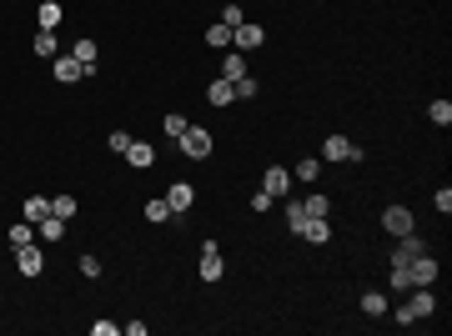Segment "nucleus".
I'll list each match as a JSON object with an SVG mask.
<instances>
[{
    "label": "nucleus",
    "mask_w": 452,
    "mask_h": 336,
    "mask_svg": "<svg viewBox=\"0 0 452 336\" xmlns=\"http://www.w3.org/2000/svg\"><path fill=\"white\" fill-rule=\"evenodd\" d=\"M30 241H35V226H30V221H26V216H21V221H16V226H11V246L21 251V246H30Z\"/></svg>",
    "instance_id": "obj_23"
},
{
    "label": "nucleus",
    "mask_w": 452,
    "mask_h": 336,
    "mask_svg": "<svg viewBox=\"0 0 452 336\" xmlns=\"http://www.w3.org/2000/svg\"><path fill=\"white\" fill-rule=\"evenodd\" d=\"M35 226H40V236H45V241H61V236H66V221L55 216V211H50L45 221H35Z\"/></svg>",
    "instance_id": "obj_21"
},
{
    "label": "nucleus",
    "mask_w": 452,
    "mask_h": 336,
    "mask_svg": "<svg viewBox=\"0 0 452 336\" xmlns=\"http://www.w3.org/2000/svg\"><path fill=\"white\" fill-rule=\"evenodd\" d=\"M317 176H322V161H317V156H302V161H297V171H292V181H307V186H312Z\"/></svg>",
    "instance_id": "obj_18"
},
{
    "label": "nucleus",
    "mask_w": 452,
    "mask_h": 336,
    "mask_svg": "<svg viewBox=\"0 0 452 336\" xmlns=\"http://www.w3.org/2000/svg\"><path fill=\"white\" fill-rule=\"evenodd\" d=\"M261 191L276 196V201H287V191H292V171H287V166H266V171H261Z\"/></svg>",
    "instance_id": "obj_3"
},
{
    "label": "nucleus",
    "mask_w": 452,
    "mask_h": 336,
    "mask_svg": "<svg viewBox=\"0 0 452 336\" xmlns=\"http://www.w3.org/2000/svg\"><path fill=\"white\" fill-rule=\"evenodd\" d=\"M126 166H136V171H151V166H156V146H151V141H131Z\"/></svg>",
    "instance_id": "obj_10"
},
{
    "label": "nucleus",
    "mask_w": 452,
    "mask_h": 336,
    "mask_svg": "<svg viewBox=\"0 0 452 336\" xmlns=\"http://www.w3.org/2000/svg\"><path fill=\"white\" fill-rule=\"evenodd\" d=\"M146 221H156V226H161V221H176V216H171V206H166V196L146 201Z\"/></svg>",
    "instance_id": "obj_25"
},
{
    "label": "nucleus",
    "mask_w": 452,
    "mask_h": 336,
    "mask_svg": "<svg viewBox=\"0 0 452 336\" xmlns=\"http://www.w3.org/2000/svg\"><path fill=\"white\" fill-rule=\"evenodd\" d=\"M427 121L447 131V126H452V100H432V105H427Z\"/></svg>",
    "instance_id": "obj_20"
},
{
    "label": "nucleus",
    "mask_w": 452,
    "mask_h": 336,
    "mask_svg": "<svg viewBox=\"0 0 452 336\" xmlns=\"http://www.w3.org/2000/svg\"><path fill=\"white\" fill-rule=\"evenodd\" d=\"M397 241H402V246H397V251H392V266H407L412 256H422V251H427L417 231H407V236H397Z\"/></svg>",
    "instance_id": "obj_11"
},
{
    "label": "nucleus",
    "mask_w": 452,
    "mask_h": 336,
    "mask_svg": "<svg viewBox=\"0 0 452 336\" xmlns=\"http://www.w3.org/2000/svg\"><path fill=\"white\" fill-rule=\"evenodd\" d=\"M81 276H101V256H81Z\"/></svg>",
    "instance_id": "obj_36"
},
{
    "label": "nucleus",
    "mask_w": 452,
    "mask_h": 336,
    "mask_svg": "<svg viewBox=\"0 0 452 336\" xmlns=\"http://www.w3.org/2000/svg\"><path fill=\"white\" fill-rule=\"evenodd\" d=\"M221 25L237 30V25H242V6H226V11H221Z\"/></svg>",
    "instance_id": "obj_33"
},
{
    "label": "nucleus",
    "mask_w": 452,
    "mask_h": 336,
    "mask_svg": "<svg viewBox=\"0 0 452 336\" xmlns=\"http://www.w3.org/2000/svg\"><path fill=\"white\" fill-rule=\"evenodd\" d=\"M247 76V61H242V50H226V61H221V81H237Z\"/></svg>",
    "instance_id": "obj_19"
},
{
    "label": "nucleus",
    "mask_w": 452,
    "mask_h": 336,
    "mask_svg": "<svg viewBox=\"0 0 452 336\" xmlns=\"http://www.w3.org/2000/svg\"><path fill=\"white\" fill-rule=\"evenodd\" d=\"M191 201H196L191 181H171V191H166V206H171V216H186V211H191Z\"/></svg>",
    "instance_id": "obj_8"
},
{
    "label": "nucleus",
    "mask_w": 452,
    "mask_h": 336,
    "mask_svg": "<svg viewBox=\"0 0 452 336\" xmlns=\"http://www.w3.org/2000/svg\"><path fill=\"white\" fill-rule=\"evenodd\" d=\"M221 276H226L221 246H216V241H201V282H221Z\"/></svg>",
    "instance_id": "obj_6"
},
{
    "label": "nucleus",
    "mask_w": 452,
    "mask_h": 336,
    "mask_svg": "<svg viewBox=\"0 0 452 336\" xmlns=\"http://www.w3.org/2000/svg\"><path fill=\"white\" fill-rule=\"evenodd\" d=\"M50 71H55V81H61V86H76V81H91V71L76 61V55H55V61H50Z\"/></svg>",
    "instance_id": "obj_4"
},
{
    "label": "nucleus",
    "mask_w": 452,
    "mask_h": 336,
    "mask_svg": "<svg viewBox=\"0 0 452 336\" xmlns=\"http://www.w3.org/2000/svg\"><path fill=\"white\" fill-rule=\"evenodd\" d=\"M407 282H412V286H432V282H437V261H432L427 251L407 261Z\"/></svg>",
    "instance_id": "obj_7"
},
{
    "label": "nucleus",
    "mask_w": 452,
    "mask_h": 336,
    "mask_svg": "<svg viewBox=\"0 0 452 336\" xmlns=\"http://www.w3.org/2000/svg\"><path fill=\"white\" fill-rule=\"evenodd\" d=\"M271 206H276V196H266V191L252 196V211H271Z\"/></svg>",
    "instance_id": "obj_34"
},
{
    "label": "nucleus",
    "mask_w": 452,
    "mask_h": 336,
    "mask_svg": "<svg viewBox=\"0 0 452 336\" xmlns=\"http://www.w3.org/2000/svg\"><path fill=\"white\" fill-rule=\"evenodd\" d=\"M186 126H191L186 116H166V121H161V131L171 136V141H181V131H186Z\"/></svg>",
    "instance_id": "obj_29"
},
{
    "label": "nucleus",
    "mask_w": 452,
    "mask_h": 336,
    "mask_svg": "<svg viewBox=\"0 0 452 336\" xmlns=\"http://www.w3.org/2000/svg\"><path fill=\"white\" fill-rule=\"evenodd\" d=\"M206 45H216V50H232V30H226V25L216 21V25L206 30Z\"/></svg>",
    "instance_id": "obj_27"
},
{
    "label": "nucleus",
    "mask_w": 452,
    "mask_h": 336,
    "mask_svg": "<svg viewBox=\"0 0 452 336\" xmlns=\"http://www.w3.org/2000/svg\"><path fill=\"white\" fill-rule=\"evenodd\" d=\"M50 211L61 216V221H71V216L81 211V201H76V196H50Z\"/></svg>",
    "instance_id": "obj_24"
},
{
    "label": "nucleus",
    "mask_w": 452,
    "mask_h": 336,
    "mask_svg": "<svg viewBox=\"0 0 452 336\" xmlns=\"http://www.w3.org/2000/svg\"><path fill=\"white\" fill-rule=\"evenodd\" d=\"M382 231H387V236H407V231H417V216H412L407 206H387V211H382Z\"/></svg>",
    "instance_id": "obj_2"
},
{
    "label": "nucleus",
    "mask_w": 452,
    "mask_h": 336,
    "mask_svg": "<svg viewBox=\"0 0 452 336\" xmlns=\"http://www.w3.org/2000/svg\"><path fill=\"white\" fill-rule=\"evenodd\" d=\"M362 311L367 316H387V296L382 291H362Z\"/></svg>",
    "instance_id": "obj_26"
},
{
    "label": "nucleus",
    "mask_w": 452,
    "mask_h": 336,
    "mask_svg": "<svg viewBox=\"0 0 452 336\" xmlns=\"http://www.w3.org/2000/svg\"><path fill=\"white\" fill-rule=\"evenodd\" d=\"M432 206H437V211H442V216H447V211H452V191H447V186H442V191H437V196H432Z\"/></svg>",
    "instance_id": "obj_35"
},
{
    "label": "nucleus",
    "mask_w": 452,
    "mask_h": 336,
    "mask_svg": "<svg viewBox=\"0 0 452 336\" xmlns=\"http://www.w3.org/2000/svg\"><path fill=\"white\" fill-rule=\"evenodd\" d=\"M71 55H76V61L96 76V40H76V45H71Z\"/></svg>",
    "instance_id": "obj_22"
},
{
    "label": "nucleus",
    "mask_w": 452,
    "mask_h": 336,
    "mask_svg": "<svg viewBox=\"0 0 452 336\" xmlns=\"http://www.w3.org/2000/svg\"><path fill=\"white\" fill-rule=\"evenodd\" d=\"M302 206H307V216H327V211H332V201H327L322 191H317V196H307Z\"/></svg>",
    "instance_id": "obj_31"
},
{
    "label": "nucleus",
    "mask_w": 452,
    "mask_h": 336,
    "mask_svg": "<svg viewBox=\"0 0 452 336\" xmlns=\"http://www.w3.org/2000/svg\"><path fill=\"white\" fill-rule=\"evenodd\" d=\"M232 91H237L242 100H252V95H256V76H252V71H247V76H237V81H232Z\"/></svg>",
    "instance_id": "obj_28"
},
{
    "label": "nucleus",
    "mask_w": 452,
    "mask_h": 336,
    "mask_svg": "<svg viewBox=\"0 0 452 336\" xmlns=\"http://www.w3.org/2000/svg\"><path fill=\"white\" fill-rule=\"evenodd\" d=\"M30 50L40 55V61H55V55H61V35H55V30H35Z\"/></svg>",
    "instance_id": "obj_12"
},
{
    "label": "nucleus",
    "mask_w": 452,
    "mask_h": 336,
    "mask_svg": "<svg viewBox=\"0 0 452 336\" xmlns=\"http://www.w3.org/2000/svg\"><path fill=\"white\" fill-rule=\"evenodd\" d=\"M256 45H266V30H261L256 21H242V25L232 30V50H242V55H247V50H256Z\"/></svg>",
    "instance_id": "obj_5"
},
{
    "label": "nucleus",
    "mask_w": 452,
    "mask_h": 336,
    "mask_svg": "<svg viewBox=\"0 0 452 336\" xmlns=\"http://www.w3.org/2000/svg\"><path fill=\"white\" fill-rule=\"evenodd\" d=\"M206 100H211V105H232V100H237L232 81H211V86H206Z\"/></svg>",
    "instance_id": "obj_17"
},
{
    "label": "nucleus",
    "mask_w": 452,
    "mask_h": 336,
    "mask_svg": "<svg viewBox=\"0 0 452 336\" xmlns=\"http://www.w3.org/2000/svg\"><path fill=\"white\" fill-rule=\"evenodd\" d=\"M407 291H412V301H407V311H412V321H422V316H432V306H437V301H432V291H427V286H407Z\"/></svg>",
    "instance_id": "obj_13"
},
{
    "label": "nucleus",
    "mask_w": 452,
    "mask_h": 336,
    "mask_svg": "<svg viewBox=\"0 0 452 336\" xmlns=\"http://www.w3.org/2000/svg\"><path fill=\"white\" fill-rule=\"evenodd\" d=\"M21 216L30 221V226H35V221H45V216H50V196H30V201L21 206Z\"/></svg>",
    "instance_id": "obj_16"
},
{
    "label": "nucleus",
    "mask_w": 452,
    "mask_h": 336,
    "mask_svg": "<svg viewBox=\"0 0 452 336\" xmlns=\"http://www.w3.org/2000/svg\"><path fill=\"white\" fill-rule=\"evenodd\" d=\"M131 141H136L131 131H111V151H116V156H126V151H131Z\"/></svg>",
    "instance_id": "obj_32"
},
{
    "label": "nucleus",
    "mask_w": 452,
    "mask_h": 336,
    "mask_svg": "<svg viewBox=\"0 0 452 336\" xmlns=\"http://www.w3.org/2000/svg\"><path fill=\"white\" fill-rule=\"evenodd\" d=\"M16 266H21V276H40V271H45L40 246H35V241H30V246H21V251H16Z\"/></svg>",
    "instance_id": "obj_9"
},
{
    "label": "nucleus",
    "mask_w": 452,
    "mask_h": 336,
    "mask_svg": "<svg viewBox=\"0 0 452 336\" xmlns=\"http://www.w3.org/2000/svg\"><path fill=\"white\" fill-rule=\"evenodd\" d=\"M176 146H181V156H191V161H206V156H211V131H206V126H186Z\"/></svg>",
    "instance_id": "obj_1"
},
{
    "label": "nucleus",
    "mask_w": 452,
    "mask_h": 336,
    "mask_svg": "<svg viewBox=\"0 0 452 336\" xmlns=\"http://www.w3.org/2000/svg\"><path fill=\"white\" fill-rule=\"evenodd\" d=\"M352 151H357V146H352L347 136H327V146H322L327 161H352Z\"/></svg>",
    "instance_id": "obj_14"
},
{
    "label": "nucleus",
    "mask_w": 452,
    "mask_h": 336,
    "mask_svg": "<svg viewBox=\"0 0 452 336\" xmlns=\"http://www.w3.org/2000/svg\"><path fill=\"white\" fill-rule=\"evenodd\" d=\"M66 21V11H61V0H40V30H55Z\"/></svg>",
    "instance_id": "obj_15"
},
{
    "label": "nucleus",
    "mask_w": 452,
    "mask_h": 336,
    "mask_svg": "<svg viewBox=\"0 0 452 336\" xmlns=\"http://www.w3.org/2000/svg\"><path fill=\"white\" fill-rule=\"evenodd\" d=\"M302 221H307V206H302V201H287V226L302 231Z\"/></svg>",
    "instance_id": "obj_30"
}]
</instances>
